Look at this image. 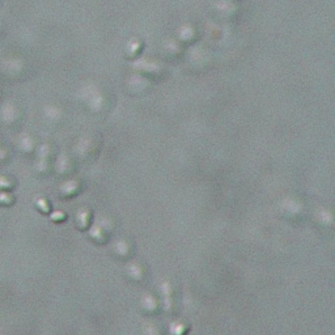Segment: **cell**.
I'll list each match as a JSON object with an SVG mask.
<instances>
[{
	"label": "cell",
	"mask_w": 335,
	"mask_h": 335,
	"mask_svg": "<svg viewBox=\"0 0 335 335\" xmlns=\"http://www.w3.org/2000/svg\"><path fill=\"white\" fill-rule=\"evenodd\" d=\"M308 203L303 196L287 195L278 203V215L289 224H301L308 217Z\"/></svg>",
	"instance_id": "1"
},
{
	"label": "cell",
	"mask_w": 335,
	"mask_h": 335,
	"mask_svg": "<svg viewBox=\"0 0 335 335\" xmlns=\"http://www.w3.org/2000/svg\"><path fill=\"white\" fill-rule=\"evenodd\" d=\"M84 97L86 98L84 102L85 109L92 116H104L113 106V96L100 85L89 86L88 91H85Z\"/></svg>",
	"instance_id": "2"
},
{
	"label": "cell",
	"mask_w": 335,
	"mask_h": 335,
	"mask_svg": "<svg viewBox=\"0 0 335 335\" xmlns=\"http://www.w3.org/2000/svg\"><path fill=\"white\" fill-rule=\"evenodd\" d=\"M102 140L96 133H84L75 143L74 159L83 161V163H93L101 153Z\"/></svg>",
	"instance_id": "3"
},
{
	"label": "cell",
	"mask_w": 335,
	"mask_h": 335,
	"mask_svg": "<svg viewBox=\"0 0 335 335\" xmlns=\"http://www.w3.org/2000/svg\"><path fill=\"white\" fill-rule=\"evenodd\" d=\"M161 300V311L169 316H177L180 310V287L170 279L161 280L158 292Z\"/></svg>",
	"instance_id": "4"
},
{
	"label": "cell",
	"mask_w": 335,
	"mask_h": 335,
	"mask_svg": "<svg viewBox=\"0 0 335 335\" xmlns=\"http://www.w3.org/2000/svg\"><path fill=\"white\" fill-rule=\"evenodd\" d=\"M37 160L34 164V169H36L37 174L41 177H48L53 173V164L55 158H57V152L51 144H42L37 148Z\"/></svg>",
	"instance_id": "5"
},
{
	"label": "cell",
	"mask_w": 335,
	"mask_h": 335,
	"mask_svg": "<svg viewBox=\"0 0 335 335\" xmlns=\"http://www.w3.org/2000/svg\"><path fill=\"white\" fill-rule=\"evenodd\" d=\"M110 254L114 259L119 262H128L137 254V245L132 238L122 236L111 242L110 247Z\"/></svg>",
	"instance_id": "6"
},
{
	"label": "cell",
	"mask_w": 335,
	"mask_h": 335,
	"mask_svg": "<svg viewBox=\"0 0 335 335\" xmlns=\"http://www.w3.org/2000/svg\"><path fill=\"white\" fill-rule=\"evenodd\" d=\"M123 273L126 280L133 285H144L149 279V269L143 261H128Z\"/></svg>",
	"instance_id": "7"
},
{
	"label": "cell",
	"mask_w": 335,
	"mask_h": 335,
	"mask_svg": "<svg viewBox=\"0 0 335 335\" xmlns=\"http://www.w3.org/2000/svg\"><path fill=\"white\" fill-rule=\"evenodd\" d=\"M138 74L149 81H160L168 75L165 63L158 60H144L138 65Z\"/></svg>",
	"instance_id": "8"
},
{
	"label": "cell",
	"mask_w": 335,
	"mask_h": 335,
	"mask_svg": "<svg viewBox=\"0 0 335 335\" xmlns=\"http://www.w3.org/2000/svg\"><path fill=\"white\" fill-rule=\"evenodd\" d=\"M212 57L206 50H195L190 54L186 60V69L193 74H203L211 69Z\"/></svg>",
	"instance_id": "9"
},
{
	"label": "cell",
	"mask_w": 335,
	"mask_h": 335,
	"mask_svg": "<svg viewBox=\"0 0 335 335\" xmlns=\"http://www.w3.org/2000/svg\"><path fill=\"white\" fill-rule=\"evenodd\" d=\"M216 18L221 21H234L240 16V7L236 2H228V0H217L214 8Z\"/></svg>",
	"instance_id": "10"
},
{
	"label": "cell",
	"mask_w": 335,
	"mask_h": 335,
	"mask_svg": "<svg viewBox=\"0 0 335 335\" xmlns=\"http://www.w3.org/2000/svg\"><path fill=\"white\" fill-rule=\"evenodd\" d=\"M139 310L147 317H154L161 313V300L156 292H147L139 299Z\"/></svg>",
	"instance_id": "11"
},
{
	"label": "cell",
	"mask_w": 335,
	"mask_h": 335,
	"mask_svg": "<svg viewBox=\"0 0 335 335\" xmlns=\"http://www.w3.org/2000/svg\"><path fill=\"white\" fill-rule=\"evenodd\" d=\"M84 191L83 181L77 178H67L58 187V196L63 200H71Z\"/></svg>",
	"instance_id": "12"
},
{
	"label": "cell",
	"mask_w": 335,
	"mask_h": 335,
	"mask_svg": "<svg viewBox=\"0 0 335 335\" xmlns=\"http://www.w3.org/2000/svg\"><path fill=\"white\" fill-rule=\"evenodd\" d=\"M76 170V161L69 154H60L57 156L53 164V172L57 173L62 178H71Z\"/></svg>",
	"instance_id": "13"
},
{
	"label": "cell",
	"mask_w": 335,
	"mask_h": 335,
	"mask_svg": "<svg viewBox=\"0 0 335 335\" xmlns=\"http://www.w3.org/2000/svg\"><path fill=\"white\" fill-rule=\"evenodd\" d=\"M313 226L316 227L317 231L322 232L323 234L331 233L332 229H334V217H332V214L325 207L318 208L315 212V215H313Z\"/></svg>",
	"instance_id": "14"
},
{
	"label": "cell",
	"mask_w": 335,
	"mask_h": 335,
	"mask_svg": "<svg viewBox=\"0 0 335 335\" xmlns=\"http://www.w3.org/2000/svg\"><path fill=\"white\" fill-rule=\"evenodd\" d=\"M93 217H95L93 211L89 207L77 208V211L75 212V216H74V222L77 231L80 232L89 231L91 227L93 226Z\"/></svg>",
	"instance_id": "15"
},
{
	"label": "cell",
	"mask_w": 335,
	"mask_h": 335,
	"mask_svg": "<svg viewBox=\"0 0 335 335\" xmlns=\"http://www.w3.org/2000/svg\"><path fill=\"white\" fill-rule=\"evenodd\" d=\"M161 54H163L164 59L168 60V62H175V60L181 59L182 55H184V46L175 38L168 39L163 43Z\"/></svg>",
	"instance_id": "16"
},
{
	"label": "cell",
	"mask_w": 335,
	"mask_h": 335,
	"mask_svg": "<svg viewBox=\"0 0 335 335\" xmlns=\"http://www.w3.org/2000/svg\"><path fill=\"white\" fill-rule=\"evenodd\" d=\"M149 83L151 81L147 80L142 75H133V76L128 77L126 81V89L131 96H142L143 93L148 92Z\"/></svg>",
	"instance_id": "17"
},
{
	"label": "cell",
	"mask_w": 335,
	"mask_h": 335,
	"mask_svg": "<svg viewBox=\"0 0 335 335\" xmlns=\"http://www.w3.org/2000/svg\"><path fill=\"white\" fill-rule=\"evenodd\" d=\"M182 46H187V44H194L198 42L199 39V32L193 24H185L182 25L180 29L177 30V37H175Z\"/></svg>",
	"instance_id": "18"
},
{
	"label": "cell",
	"mask_w": 335,
	"mask_h": 335,
	"mask_svg": "<svg viewBox=\"0 0 335 335\" xmlns=\"http://www.w3.org/2000/svg\"><path fill=\"white\" fill-rule=\"evenodd\" d=\"M16 147H17V149L20 151L21 154H24V156H33V154H36L38 144H37V140L34 139L33 135H30V133H24V135H21L17 139Z\"/></svg>",
	"instance_id": "19"
},
{
	"label": "cell",
	"mask_w": 335,
	"mask_h": 335,
	"mask_svg": "<svg viewBox=\"0 0 335 335\" xmlns=\"http://www.w3.org/2000/svg\"><path fill=\"white\" fill-rule=\"evenodd\" d=\"M111 234L107 233L106 231H104L102 228H100L98 226H92L88 232V238L92 241L93 243H96L97 247H102L105 243L109 242Z\"/></svg>",
	"instance_id": "20"
},
{
	"label": "cell",
	"mask_w": 335,
	"mask_h": 335,
	"mask_svg": "<svg viewBox=\"0 0 335 335\" xmlns=\"http://www.w3.org/2000/svg\"><path fill=\"white\" fill-rule=\"evenodd\" d=\"M139 335H168L166 327L158 321H147L142 325Z\"/></svg>",
	"instance_id": "21"
},
{
	"label": "cell",
	"mask_w": 335,
	"mask_h": 335,
	"mask_svg": "<svg viewBox=\"0 0 335 335\" xmlns=\"http://www.w3.org/2000/svg\"><path fill=\"white\" fill-rule=\"evenodd\" d=\"M168 335H187L190 331V323L184 318H174L166 327Z\"/></svg>",
	"instance_id": "22"
},
{
	"label": "cell",
	"mask_w": 335,
	"mask_h": 335,
	"mask_svg": "<svg viewBox=\"0 0 335 335\" xmlns=\"http://www.w3.org/2000/svg\"><path fill=\"white\" fill-rule=\"evenodd\" d=\"M4 114H0V119L4 125L12 127V126L17 125L18 121L21 119V113L18 111V107L16 106H7L3 109Z\"/></svg>",
	"instance_id": "23"
},
{
	"label": "cell",
	"mask_w": 335,
	"mask_h": 335,
	"mask_svg": "<svg viewBox=\"0 0 335 335\" xmlns=\"http://www.w3.org/2000/svg\"><path fill=\"white\" fill-rule=\"evenodd\" d=\"M33 205L41 215H50L53 212V205H51L50 199L43 195H38L33 199Z\"/></svg>",
	"instance_id": "24"
},
{
	"label": "cell",
	"mask_w": 335,
	"mask_h": 335,
	"mask_svg": "<svg viewBox=\"0 0 335 335\" xmlns=\"http://www.w3.org/2000/svg\"><path fill=\"white\" fill-rule=\"evenodd\" d=\"M16 181L12 177L0 174V193H12L16 189Z\"/></svg>",
	"instance_id": "25"
},
{
	"label": "cell",
	"mask_w": 335,
	"mask_h": 335,
	"mask_svg": "<svg viewBox=\"0 0 335 335\" xmlns=\"http://www.w3.org/2000/svg\"><path fill=\"white\" fill-rule=\"evenodd\" d=\"M143 50V43L140 41H131L130 43L127 44L126 48V55L127 58H135L137 55H139Z\"/></svg>",
	"instance_id": "26"
},
{
	"label": "cell",
	"mask_w": 335,
	"mask_h": 335,
	"mask_svg": "<svg viewBox=\"0 0 335 335\" xmlns=\"http://www.w3.org/2000/svg\"><path fill=\"white\" fill-rule=\"evenodd\" d=\"M16 203V196L12 193H0V207H12Z\"/></svg>",
	"instance_id": "27"
},
{
	"label": "cell",
	"mask_w": 335,
	"mask_h": 335,
	"mask_svg": "<svg viewBox=\"0 0 335 335\" xmlns=\"http://www.w3.org/2000/svg\"><path fill=\"white\" fill-rule=\"evenodd\" d=\"M50 220L54 224H62L67 220V214L63 211H53L50 214Z\"/></svg>",
	"instance_id": "28"
},
{
	"label": "cell",
	"mask_w": 335,
	"mask_h": 335,
	"mask_svg": "<svg viewBox=\"0 0 335 335\" xmlns=\"http://www.w3.org/2000/svg\"><path fill=\"white\" fill-rule=\"evenodd\" d=\"M8 161H9L8 149H7L6 147L2 144V142H0V165H3V164L8 163Z\"/></svg>",
	"instance_id": "29"
},
{
	"label": "cell",
	"mask_w": 335,
	"mask_h": 335,
	"mask_svg": "<svg viewBox=\"0 0 335 335\" xmlns=\"http://www.w3.org/2000/svg\"><path fill=\"white\" fill-rule=\"evenodd\" d=\"M228 2H236V3H237L238 0H228Z\"/></svg>",
	"instance_id": "30"
}]
</instances>
